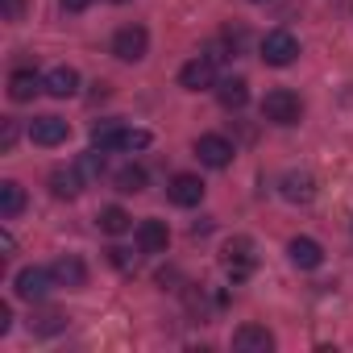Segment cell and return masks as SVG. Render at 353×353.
I'll return each mask as SVG.
<instances>
[{
	"instance_id": "1",
	"label": "cell",
	"mask_w": 353,
	"mask_h": 353,
	"mask_svg": "<svg viewBox=\"0 0 353 353\" xmlns=\"http://www.w3.org/2000/svg\"><path fill=\"white\" fill-rule=\"evenodd\" d=\"M221 266L233 283H245L254 270H258V245L250 237H229L225 250H221Z\"/></svg>"
},
{
	"instance_id": "14",
	"label": "cell",
	"mask_w": 353,
	"mask_h": 353,
	"mask_svg": "<svg viewBox=\"0 0 353 353\" xmlns=\"http://www.w3.org/2000/svg\"><path fill=\"white\" fill-rule=\"evenodd\" d=\"M50 192H54L59 200H75V196L83 192V170H79V166H59V170H50Z\"/></svg>"
},
{
	"instance_id": "29",
	"label": "cell",
	"mask_w": 353,
	"mask_h": 353,
	"mask_svg": "<svg viewBox=\"0 0 353 353\" xmlns=\"http://www.w3.org/2000/svg\"><path fill=\"white\" fill-rule=\"evenodd\" d=\"M0 258H13V233H0Z\"/></svg>"
},
{
	"instance_id": "2",
	"label": "cell",
	"mask_w": 353,
	"mask_h": 353,
	"mask_svg": "<svg viewBox=\"0 0 353 353\" xmlns=\"http://www.w3.org/2000/svg\"><path fill=\"white\" fill-rule=\"evenodd\" d=\"M92 145H100V150H145L150 145V133L145 129H125V125L108 121V125H96L92 129Z\"/></svg>"
},
{
	"instance_id": "11",
	"label": "cell",
	"mask_w": 353,
	"mask_h": 353,
	"mask_svg": "<svg viewBox=\"0 0 353 353\" xmlns=\"http://www.w3.org/2000/svg\"><path fill=\"white\" fill-rule=\"evenodd\" d=\"M279 192H283V200H291V204H312L316 200V179L307 170H287L283 179H279Z\"/></svg>"
},
{
	"instance_id": "26",
	"label": "cell",
	"mask_w": 353,
	"mask_h": 353,
	"mask_svg": "<svg viewBox=\"0 0 353 353\" xmlns=\"http://www.w3.org/2000/svg\"><path fill=\"white\" fill-rule=\"evenodd\" d=\"M108 258H112V266H121V270H129V266H133L129 250H108Z\"/></svg>"
},
{
	"instance_id": "31",
	"label": "cell",
	"mask_w": 353,
	"mask_h": 353,
	"mask_svg": "<svg viewBox=\"0 0 353 353\" xmlns=\"http://www.w3.org/2000/svg\"><path fill=\"white\" fill-rule=\"evenodd\" d=\"M254 5H266V0H254Z\"/></svg>"
},
{
	"instance_id": "27",
	"label": "cell",
	"mask_w": 353,
	"mask_h": 353,
	"mask_svg": "<svg viewBox=\"0 0 353 353\" xmlns=\"http://www.w3.org/2000/svg\"><path fill=\"white\" fill-rule=\"evenodd\" d=\"M9 328H13V307H9V303H0V336H5Z\"/></svg>"
},
{
	"instance_id": "6",
	"label": "cell",
	"mask_w": 353,
	"mask_h": 353,
	"mask_svg": "<svg viewBox=\"0 0 353 353\" xmlns=\"http://www.w3.org/2000/svg\"><path fill=\"white\" fill-rule=\"evenodd\" d=\"M13 287H17V295H21V299L38 303V299H46V295H50V287H54V270H42V266H26V270H17Z\"/></svg>"
},
{
	"instance_id": "22",
	"label": "cell",
	"mask_w": 353,
	"mask_h": 353,
	"mask_svg": "<svg viewBox=\"0 0 353 353\" xmlns=\"http://www.w3.org/2000/svg\"><path fill=\"white\" fill-rule=\"evenodd\" d=\"M100 229H104L108 237L129 233V212H125V208H117V204H112V208H104V212H100Z\"/></svg>"
},
{
	"instance_id": "16",
	"label": "cell",
	"mask_w": 353,
	"mask_h": 353,
	"mask_svg": "<svg viewBox=\"0 0 353 353\" xmlns=\"http://www.w3.org/2000/svg\"><path fill=\"white\" fill-rule=\"evenodd\" d=\"M50 270H54V283H59V287H71V291H79V287L88 283V266H83V262H79L75 254L59 258V262H54Z\"/></svg>"
},
{
	"instance_id": "28",
	"label": "cell",
	"mask_w": 353,
	"mask_h": 353,
	"mask_svg": "<svg viewBox=\"0 0 353 353\" xmlns=\"http://www.w3.org/2000/svg\"><path fill=\"white\" fill-rule=\"evenodd\" d=\"M59 5H63V9H67V13H83V9H88V5H92V0H59Z\"/></svg>"
},
{
	"instance_id": "10",
	"label": "cell",
	"mask_w": 353,
	"mask_h": 353,
	"mask_svg": "<svg viewBox=\"0 0 353 353\" xmlns=\"http://www.w3.org/2000/svg\"><path fill=\"white\" fill-rule=\"evenodd\" d=\"M166 196H170V204H179V208H196L204 200L200 174H174V179L166 183Z\"/></svg>"
},
{
	"instance_id": "25",
	"label": "cell",
	"mask_w": 353,
	"mask_h": 353,
	"mask_svg": "<svg viewBox=\"0 0 353 353\" xmlns=\"http://www.w3.org/2000/svg\"><path fill=\"white\" fill-rule=\"evenodd\" d=\"M17 141V121H5V133H0V150H13Z\"/></svg>"
},
{
	"instance_id": "3",
	"label": "cell",
	"mask_w": 353,
	"mask_h": 353,
	"mask_svg": "<svg viewBox=\"0 0 353 353\" xmlns=\"http://www.w3.org/2000/svg\"><path fill=\"white\" fill-rule=\"evenodd\" d=\"M262 117H266L270 125H299L303 104H299V96H295V92L274 88V92H266V100H262Z\"/></svg>"
},
{
	"instance_id": "18",
	"label": "cell",
	"mask_w": 353,
	"mask_h": 353,
	"mask_svg": "<svg viewBox=\"0 0 353 353\" xmlns=\"http://www.w3.org/2000/svg\"><path fill=\"white\" fill-rule=\"evenodd\" d=\"M46 92H50L54 100L75 96V92H79V75H75V67H54V71L46 75Z\"/></svg>"
},
{
	"instance_id": "8",
	"label": "cell",
	"mask_w": 353,
	"mask_h": 353,
	"mask_svg": "<svg viewBox=\"0 0 353 353\" xmlns=\"http://www.w3.org/2000/svg\"><path fill=\"white\" fill-rule=\"evenodd\" d=\"M179 88H188V92H204V88H216V63H212L208 54H200V59L183 63V71H179Z\"/></svg>"
},
{
	"instance_id": "30",
	"label": "cell",
	"mask_w": 353,
	"mask_h": 353,
	"mask_svg": "<svg viewBox=\"0 0 353 353\" xmlns=\"http://www.w3.org/2000/svg\"><path fill=\"white\" fill-rule=\"evenodd\" d=\"M112 5H125V0H112Z\"/></svg>"
},
{
	"instance_id": "9",
	"label": "cell",
	"mask_w": 353,
	"mask_h": 353,
	"mask_svg": "<svg viewBox=\"0 0 353 353\" xmlns=\"http://www.w3.org/2000/svg\"><path fill=\"white\" fill-rule=\"evenodd\" d=\"M71 137V125L63 117H34L30 121V141L34 145H63Z\"/></svg>"
},
{
	"instance_id": "15",
	"label": "cell",
	"mask_w": 353,
	"mask_h": 353,
	"mask_svg": "<svg viewBox=\"0 0 353 353\" xmlns=\"http://www.w3.org/2000/svg\"><path fill=\"white\" fill-rule=\"evenodd\" d=\"M287 254H291V262H295L299 270H316V266L324 262V250H320V241H312V237H291Z\"/></svg>"
},
{
	"instance_id": "21",
	"label": "cell",
	"mask_w": 353,
	"mask_h": 353,
	"mask_svg": "<svg viewBox=\"0 0 353 353\" xmlns=\"http://www.w3.org/2000/svg\"><path fill=\"white\" fill-rule=\"evenodd\" d=\"M117 192H125V196L145 192V170H141V166H121V170H117Z\"/></svg>"
},
{
	"instance_id": "7",
	"label": "cell",
	"mask_w": 353,
	"mask_h": 353,
	"mask_svg": "<svg viewBox=\"0 0 353 353\" xmlns=\"http://www.w3.org/2000/svg\"><path fill=\"white\" fill-rule=\"evenodd\" d=\"M233 141L229 137H221V133H204L200 141H196V158L204 162V166H212V170H225L229 162H233Z\"/></svg>"
},
{
	"instance_id": "23",
	"label": "cell",
	"mask_w": 353,
	"mask_h": 353,
	"mask_svg": "<svg viewBox=\"0 0 353 353\" xmlns=\"http://www.w3.org/2000/svg\"><path fill=\"white\" fill-rule=\"evenodd\" d=\"M63 328H67V316H63V312H42V316L30 320V332H38V336H54V332H63Z\"/></svg>"
},
{
	"instance_id": "5",
	"label": "cell",
	"mask_w": 353,
	"mask_h": 353,
	"mask_svg": "<svg viewBox=\"0 0 353 353\" xmlns=\"http://www.w3.org/2000/svg\"><path fill=\"white\" fill-rule=\"evenodd\" d=\"M145 50H150V34H145L141 26H121V30L112 34V54H117L121 63H141Z\"/></svg>"
},
{
	"instance_id": "19",
	"label": "cell",
	"mask_w": 353,
	"mask_h": 353,
	"mask_svg": "<svg viewBox=\"0 0 353 353\" xmlns=\"http://www.w3.org/2000/svg\"><path fill=\"white\" fill-rule=\"evenodd\" d=\"M21 208H26V188L5 179V183H0V216L13 221V216H21Z\"/></svg>"
},
{
	"instance_id": "13",
	"label": "cell",
	"mask_w": 353,
	"mask_h": 353,
	"mask_svg": "<svg viewBox=\"0 0 353 353\" xmlns=\"http://www.w3.org/2000/svg\"><path fill=\"white\" fill-rule=\"evenodd\" d=\"M166 245H170L166 221H141L137 225V250L141 254H166Z\"/></svg>"
},
{
	"instance_id": "12",
	"label": "cell",
	"mask_w": 353,
	"mask_h": 353,
	"mask_svg": "<svg viewBox=\"0 0 353 353\" xmlns=\"http://www.w3.org/2000/svg\"><path fill=\"white\" fill-rule=\"evenodd\" d=\"M233 349L237 353H270L274 349V336L262 328V324H241L233 332Z\"/></svg>"
},
{
	"instance_id": "20",
	"label": "cell",
	"mask_w": 353,
	"mask_h": 353,
	"mask_svg": "<svg viewBox=\"0 0 353 353\" xmlns=\"http://www.w3.org/2000/svg\"><path fill=\"white\" fill-rule=\"evenodd\" d=\"M216 100L225 104V108H245V100H250V83L245 79H221L216 83Z\"/></svg>"
},
{
	"instance_id": "17",
	"label": "cell",
	"mask_w": 353,
	"mask_h": 353,
	"mask_svg": "<svg viewBox=\"0 0 353 353\" xmlns=\"http://www.w3.org/2000/svg\"><path fill=\"white\" fill-rule=\"evenodd\" d=\"M38 92H46V79H38L34 71H13V75H9V96H13L17 104L34 100Z\"/></svg>"
},
{
	"instance_id": "4",
	"label": "cell",
	"mask_w": 353,
	"mask_h": 353,
	"mask_svg": "<svg viewBox=\"0 0 353 353\" xmlns=\"http://www.w3.org/2000/svg\"><path fill=\"white\" fill-rule=\"evenodd\" d=\"M299 59V42H295V34H287V30H270L266 38H262V63L266 67H291Z\"/></svg>"
},
{
	"instance_id": "24",
	"label": "cell",
	"mask_w": 353,
	"mask_h": 353,
	"mask_svg": "<svg viewBox=\"0 0 353 353\" xmlns=\"http://www.w3.org/2000/svg\"><path fill=\"white\" fill-rule=\"evenodd\" d=\"M0 17H5L9 26H17L26 17V0H0Z\"/></svg>"
}]
</instances>
